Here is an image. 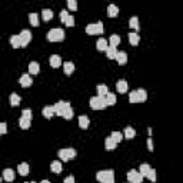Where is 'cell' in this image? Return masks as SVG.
Returning <instances> with one entry per match:
<instances>
[{
    "instance_id": "484cf974",
    "label": "cell",
    "mask_w": 183,
    "mask_h": 183,
    "mask_svg": "<svg viewBox=\"0 0 183 183\" xmlns=\"http://www.w3.org/2000/svg\"><path fill=\"white\" fill-rule=\"evenodd\" d=\"M119 14V7L115 6V4H110L107 7V16L109 17H116Z\"/></svg>"
},
{
    "instance_id": "4dcf8cb0",
    "label": "cell",
    "mask_w": 183,
    "mask_h": 183,
    "mask_svg": "<svg viewBox=\"0 0 183 183\" xmlns=\"http://www.w3.org/2000/svg\"><path fill=\"white\" fill-rule=\"evenodd\" d=\"M105 99H106V103H107V106H115L116 102H117V99H116V96L113 95V93H109V95H106Z\"/></svg>"
},
{
    "instance_id": "f546056e",
    "label": "cell",
    "mask_w": 183,
    "mask_h": 183,
    "mask_svg": "<svg viewBox=\"0 0 183 183\" xmlns=\"http://www.w3.org/2000/svg\"><path fill=\"white\" fill-rule=\"evenodd\" d=\"M129 26L132 27V29H135V30H137V32H139V29H140L139 19H137V17H136V16L130 17V20H129Z\"/></svg>"
},
{
    "instance_id": "7a4b0ae2",
    "label": "cell",
    "mask_w": 183,
    "mask_h": 183,
    "mask_svg": "<svg viewBox=\"0 0 183 183\" xmlns=\"http://www.w3.org/2000/svg\"><path fill=\"white\" fill-rule=\"evenodd\" d=\"M63 39H65V30H63V29L56 27V29L49 30V33H47V40L49 42H62Z\"/></svg>"
},
{
    "instance_id": "7dc6e473",
    "label": "cell",
    "mask_w": 183,
    "mask_h": 183,
    "mask_svg": "<svg viewBox=\"0 0 183 183\" xmlns=\"http://www.w3.org/2000/svg\"><path fill=\"white\" fill-rule=\"evenodd\" d=\"M65 183H75V177H73V176H67L65 179Z\"/></svg>"
},
{
    "instance_id": "681fc988",
    "label": "cell",
    "mask_w": 183,
    "mask_h": 183,
    "mask_svg": "<svg viewBox=\"0 0 183 183\" xmlns=\"http://www.w3.org/2000/svg\"><path fill=\"white\" fill-rule=\"evenodd\" d=\"M106 183H115V180H109V182H106Z\"/></svg>"
},
{
    "instance_id": "ab89813d",
    "label": "cell",
    "mask_w": 183,
    "mask_h": 183,
    "mask_svg": "<svg viewBox=\"0 0 183 183\" xmlns=\"http://www.w3.org/2000/svg\"><path fill=\"white\" fill-rule=\"evenodd\" d=\"M69 16H70V14H69L67 10H62L60 12V20H62V23H66V20L69 19Z\"/></svg>"
},
{
    "instance_id": "60d3db41",
    "label": "cell",
    "mask_w": 183,
    "mask_h": 183,
    "mask_svg": "<svg viewBox=\"0 0 183 183\" xmlns=\"http://www.w3.org/2000/svg\"><path fill=\"white\" fill-rule=\"evenodd\" d=\"M146 177H147L150 182H156V170H155V169H150L149 175H147Z\"/></svg>"
},
{
    "instance_id": "7c38bea8",
    "label": "cell",
    "mask_w": 183,
    "mask_h": 183,
    "mask_svg": "<svg viewBox=\"0 0 183 183\" xmlns=\"http://www.w3.org/2000/svg\"><path fill=\"white\" fill-rule=\"evenodd\" d=\"M116 89H117L119 93H126L127 89H129V85H127L126 80H119L117 83H116Z\"/></svg>"
},
{
    "instance_id": "83f0119b",
    "label": "cell",
    "mask_w": 183,
    "mask_h": 183,
    "mask_svg": "<svg viewBox=\"0 0 183 183\" xmlns=\"http://www.w3.org/2000/svg\"><path fill=\"white\" fill-rule=\"evenodd\" d=\"M89 123H90V120H89L87 116H80L79 117V126H80L82 129H87Z\"/></svg>"
},
{
    "instance_id": "d590c367",
    "label": "cell",
    "mask_w": 183,
    "mask_h": 183,
    "mask_svg": "<svg viewBox=\"0 0 183 183\" xmlns=\"http://www.w3.org/2000/svg\"><path fill=\"white\" fill-rule=\"evenodd\" d=\"M150 169H152V167H150L149 165H147V163H143V165H140V169H139V172L143 175V177H146V176H147V175H149Z\"/></svg>"
},
{
    "instance_id": "b9f144b4",
    "label": "cell",
    "mask_w": 183,
    "mask_h": 183,
    "mask_svg": "<svg viewBox=\"0 0 183 183\" xmlns=\"http://www.w3.org/2000/svg\"><path fill=\"white\" fill-rule=\"evenodd\" d=\"M67 7L70 10H76L77 9V3H76V0H67Z\"/></svg>"
},
{
    "instance_id": "d6986e66",
    "label": "cell",
    "mask_w": 183,
    "mask_h": 183,
    "mask_svg": "<svg viewBox=\"0 0 183 183\" xmlns=\"http://www.w3.org/2000/svg\"><path fill=\"white\" fill-rule=\"evenodd\" d=\"M117 49L113 47V46H109V49L106 50V56H107V59H110V60H113V59H116V56H117Z\"/></svg>"
},
{
    "instance_id": "ba28073f",
    "label": "cell",
    "mask_w": 183,
    "mask_h": 183,
    "mask_svg": "<svg viewBox=\"0 0 183 183\" xmlns=\"http://www.w3.org/2000/svg\"><path fill=\"white\" fill-rule=\"evenodd\" d=\"M19 36H20V40H22V47H26L27 44L30 43V40H32L30 30H22V33L19 34Z\"/></svg>"
},
{
    "instance_id": "f35d334b",
    "label": "cell",
    "mask_w": 183,
    "mask_h": 183,
    "mask_svg": "<svg viewBox=\"0 0 183 183\" xmlns=\"http://www.w3.org/2000/svg\"><path fill=\"white\" fill-rule=\"evenodd\" d=\"M129 102L130 103H139V99H137V92L133 90L129 93Z\"/></svg>"
},
{
    "instance_id": "c3c4849f",
    "label": "cell",
    "mask_w": 183,
    "mask_h": 183,
    "mask_svg": "<svg viewBox=\"0 0 183 183\" xmlns=\"http://www.w3.org/2000/svg\"><path fill=\"white\" fill-rule=\"evenodd\" d=\"M40 183H50V182H49V180H42Z\"/></svg>"
},
{
    "instance_id": "4316f807",
    "label": "cell",
    "mask_w": 183,
    "mask_h": 183,
    "mask_svg": "<svg viewBox=\"0 0 183 183\" xmlns=\"http://www.w3.org/2000/svg\"><path fill=\"white\" fill-rule=\"evenodd\" d=\"M20 100H22L20 96L16 95V93H12L10 97H9V102H10L12 106H19V105H20Z\"/></svg>"
},
{
    "instance_id": "2e32d148",
    "label": "cell",
    "mask_w": 183,
    "mask_h": 183,
    "mask_svg": "<svg viewBox=\"0 0 183 183\" xmlns=\"http://www.w3.org/2000/svg\"><path fill=\"white\" fill-rule=\"evenodd\" d=\"M63 72H65V75H72L73 72H75V65L72 63V62H66L63 63Z\"/></svg>"
},
{
    "instance_id": "836d02e7",
    "label": "cell",
    "mask_w": 183,
    "mask_h": 183,
    "mask_svg": "<svg viewBox=\"0 0 183 183\" xmlns=\"http://www.w3.org/2000/svg\"><path fill=\"white\" fill-rule=\"evenodd\" d=\"M29 20H30L32 26H34V27L39 26V16H37V13H30V14H29Z\"/></svg>"
},
{
    "instance_id": "d4e9b609",
    "label": "cell",
    "mask_w": 183,
    "mask_h": 183,
    "mask_svg": "<svg viewBox=\"0 0 183 183\" xmlns=\"http://www.w3.org/2000/svg\"><path fill=\"white\" fill-rule=\"evenodd\" d=\"M123 136H125L126 139H133L136 136V130L133 127H130V126H127L125 129V132H123Z\"/></svg>"
},
{
    "instance_id": "52a82bcc",
    "label": "cell",
    "mask_w": 183,
    "mask_h": 183,
    "mask_svg": "<svg viewBox=\"0 0 183 183\" xmlns=\"http://www.w3.org/2000/svg\"><path fill=\"white\" fill-rule=\"evenodd\" d=\"M54 113L57 116H63V113H65L66 109L70 107V103L69 102H65V100H59L57 103H54Z\"/></svg>"
},
{
    "instance_id": "6da1fadb",
    "label": "cell",
    "mask_w": 183,
    "mask_h": 183,
    "mask_svg": "<svg viewBox=\"0 0 183 183\" xmlns=\"http://www.w3.org/2000/svg\"><path fill=\"white\" fill-rule=\"evenodd\" d=\"M89 105H90L92 109H95V110H103V109L107 107L105 96H93L89 100Z\"/></svg>"
},
{
    "instance_id": "e0dca14e",
    "label": "cell",
    "mask_w": 183,
    "mask_h": 183,
    "mask_svg": "<svg viewBox=\"0 0 183 183\" xmlns=\"http://www.w3.org/2000/svg\"><path fill=\"white\" fill-rule=\"evenodd\" d=\"M116 146H117V143H116L112 137H107V139L105 140V147H106V150H109V152H110V150H115Z\"/></svg>"
},
{
    "instance_id": "603a6c76",
    "label": "cell",
    "mask_w": 183,
    "mask_h": 183,
    "mask_svg": "<svg viewBox=\"0 0 183 183\" xmlns=\"http://www.w3.org/2000/svg\"><path fill=\"white\" fill-rule=\"evenodd\" d=\"M42 17H43L44 22H49L53 19V12H52V9H43L42 10Z\"/></svg>"
},
{
    "instance_id": "74e56055",
    "label": "cell",
    "mask_w": 183,
    "mask_h": 183,
    "mask_svg": "<svg viewBox=\"0 0 183 183\" xmlns=\"http://www.w3.org/2000/svg\"><path fill=\"white\" fill-rule=\"evenodd\" d=\"M73 115H75V112H73V109H72V107H69V109H66V110H65V113H63V116H62V117H65L66 120H70V119L73 117Z\"/></svg>"
},
{
    "instance_id": "7402d4cb",
    "label": "cell",
    "mask_w": 183,
    "mask_h": 183,
    "mask_svg": "<svg viewBox=\"0 0 183 183\" xmlns=\"http://www.w3.org/2000/svg\"><path fill=\"white\" fill-rule=\"evenodd\" d=\"M62 169H63V166H62V163L59 162V160H54V162H52L50 170H52L53 173H60Z\"/></svg>"
},
{
    "instance_id": "1f68e13d",
    "label": "cell",
    "mask_w": 183,
    "mask_h": 183,
    "mask_svg": "<svg viewBox=\"0 0 183 183\" xmlns=\"http://www.w3.org/2000/svg\"><path fill=\"white\" fill-rule=\"evenodd\" d=\"M30 123H32V120H30V119H26V117H20V120H19L20 127H22V129H24V130L30 127Z\"/></svg>"
},
{
    "instance_id": "bcb514c9",
    "label": "cell",
    "mask_w": 183,
    "mask_h": 183,
    "mask_svg": "<svg viewBox=\"0 0 183 183\" xmlns=\"http://www.w3.org/2000/svg\"><path fill=\"white\" fill-rule=\"evenodd\" d=\"M147 149H149V152H153V140H152V137H149L147 139Z\"/></svg>"
},
{
    "instance_id": "44dd1931",
    "label": "cell",
    "mask_w": 183,
    "mask_h": 183,
    "mask_svg": "<svg viewBox=\"0 0 183 183\" xmlns=\"http://www.w3.org/2000/svg\"><path fill=\"white\" fill-rule=\"evenodd\" d=\"M10 44L13 49H19L22 47V40H20V36H12L10 37Z\"/></svg>"
},
{
    "instance_id": "9a60e30c",
    "label": "cell",
    "mask_w": 183,
    "mask_h": 183,
    "mask_svg": "<svg viewBox=\"0 0 183 183\" xmlns=\"http://www.w3.org/2000/svg\"><path fill=\"white\" fill-rule=\"evenodd\" d=\"M40 72V66H39L37 62H30L29 63V73L30 75H37Z\"/></svg>"
},
{
    "instance_id": "3957f363",
    "label": "cell",
    "mask_w": 183,
    "mask_h": 183,
    "mask_svg": "<svg viewBox=\"0 0 183 183\" xmlns=\"http://www.w3.org/2000/svg\"><path fill=\"white\" fill-rule=\"evenodd\" d=\"M105 32V27H103L102 22H97V23H90L86 26V33L93 36V34H102Z\"/></svg>"
},
{
    "instance_id": "4fadbf2b",
    "label": "cell",
    "mask_w": 183,
    "mask_h": 183,
    "mask_svg": "<svg viewBox=\"0 0 183 183\" xmlns=\"http://www.w3.org/2000/svg\"><path fill=\"white\" fill-rule=\"evenodd\" d=\"M42 115H43L46 119H52L53 117V115H56V113H54V107L53 106H46V107H43Z\"/></svg>"
},
{
    "instance_id": "ee69618b",
    "label": "cell",
    "mask_w": 183,
    "mask_h": 183,
    "mask_svg": "<svg viewBox=\"0 0 183 183\" xmlns=\"http://www.w3.org/2000/svg\"><path fill=\"white\" fill-rule=\"evenodd\" d=\"M66 26H67V27H73V26H75V17H73V16H72V14H70V16H69V19H67V20H66Z\"/></svg>"
},
{
    "instance_id": "5b68a950",
    "label": "cell",
    "mask_w": 183,
    "mask_h": 183,
    "mask_svg": "<svg viewBox=\"0 0 183 183\" xmlns=\"http://www.w3.org/2000/svg\"><path fill=\"white\" fill-rule=\"evenodd\" d=\"M59 157L62 160H65V162H69V160L75 159L76 157V150L73 147H66V149H62L59 152Z\"/></svg>"
},
{
    "instance_id": "ffe728a7",
    "label": "cell",
    "mask_w": 183,
    "mask_h": 183,
    "mask_svg": "<svg viewBox=\"0 0 183 183\" xmlns=\"http://www.w3.org/2000/svg\"><path fill=\"white\" fill-rule=\"evenodd\" d=\"M17 172L20 173L22 176H27V175H29V165H27V163H20V165L17 166Z\"/></svg>"
},
{
    "instance_id": "ac0fdd59",
    "label": "cell",
    "mask_w": 183,
    "mask_h": 183,
    "mask_svg": "<svg viewBox=\"0 0 183 183\" xmlns=\"http://www.w3.org/2000/svg\"><path fill=\"white\" fill-rule=\"evenodd\" d=\"M116 62H117L119 65H126V62H127V54H126V52H119L117 56H116Z\"/></svg>"
},
{
    "instance_id": "7bdbcfd3",
    "label": "cell",
    "mask_w": 183,
    "mask_h": 183,
    "mask_svg": "<svg viewBox=\"0 0 183 183\" xmlns=\"http://www.w3.org/2000/svg\"><path fill=\"white\" fill-rule=\"evenodd\" d=\"M22 117H26V119H30L32 120V110L30 109H24L22 112Z\"/></svg>"
},
{
    "instance_id": "f6af8a7d",
    "label": "cell",
    "mask_w": 183,
    "mask_h": 183,
    "mask_svg": "<svg viewBox=\"0 0 183 183\" xmlns=\"http://www.w3.org/2000/svg\"><path fill=\"white\" fill-rule=\"evenodd\" d=\"M6 132H7V125L3 122L0 125V133H2V135H6Z\"/></svg>"
},
{
    "instance_id": "8fae6325",
    "label": "cell",
    "mask_w": 183,
    "mask_h": 183,
    "mask_svg": "<svg viewBox=\"0 0 183 183\" xmlns=\"http://www.w3.org/2000/svg\"><path fill=\"white\" fill-rule=\"evenodd\" d=\"M14 177H16V173L13 169H4L3 170V179L7 182H13Z\"/></svg>"
},
{
    "instance_id": "f907efd6",
    "label": "cell",
    "mask_w": 183,
    "mask_h": 183,
    "mask_svg": "<svg viewBox=\"0 0 183 183\" xmlns=\"http://www.w3.org/2000/svg\"><path fill=\"white\" fill-rule=\"evenodd\" d=\"M30 183H34V182H30Z\"/></svg>"
},
{
    "instance_id": "9c48e42d",
    "label": "cell",
    "mask_w": 183,
    "mask_h": 183,
    "mask_svg": "<svg viewBox=\"0 0 183 183\" xmlns=\"http://www.w3.org/2000/svg\"><path fill=\"white\" fill-rule=\"evenodd\" d=\"M19 83H20L22 87H30L32 83H33V80H32L30 75H26V73H24V75L20 76V79H19Z\"/></svg>"
},
{
    "instance_id": "e575fe53",
    "label": "cell",
    "mask_w": 183,
    "mask_h": 183,
    "mask_svg": "<svg viewBox=\"0 0 183 183\" xmlns=\"http://www.w3.org/2000/svg\"><path fill=\"white\" fill-rule=\"evenodd\" d=\"M110 137H112V139L115 140L116 143H120V142L123 140V137H125V136H123V133H122V132H112Z\"/></svg>"
},
{
    "instance_id": "8992f818",
    "label": "cell",
    "mask_w": 183,
    "mask_h": 183,
    "mask_svg": "<svg viewBox=\"0 0 183 183\" xmlns=\"http://www.w3.org/2000/svg\"><path fill=\"white\" fill-rule=\"evenodd\" d=\"M127 182L129 183H142L143 182V175L137 170L132 169L127 173Z\"/></svg>"
},
{
    "instance_id": "d6a6232c",
    "label": "cell",
    "mask_w": 183,
    "mask_h": 183,
    "mask_svg": "<svg viewBox=\"0 0 183 183\" xmlns=\"http://www.w3.org/2000/svg\"><path fill=\"white\" fill-rule=\"evenodd\" d=\"M137 99H139V103H143L147 99V93H146L145 89H137Z\"/></svg>"
},
{
    "instance_id": "5bb4252c",
    "label": "cell",
    "mask_w": 183,
    "mask_h": 183,
    "mask_svg": "<svg viewBox=\"0 0 183 183\" xmlns=\"http://www.w3.org/2000/svg\"><path fill=\"white\" fill-rule=\"evenodd\" d=\"M50 66L52 67H59V66H62V57L59 54H52L50 56Z\"/></svg>"
},
{
    "instance_id": "277c9868",
    "label": "cell",
    "mask_w": 183,
    "mask_h": 183,
    "mask_svg": "<svg viewBox=\"0 0 183 183\" xmlns=\"http://www.w3.org/2000/svg\"><path fill=\"white\" fill-rule=\"evenodd\" d=\"M96 179L100 183H106L109 180H115V173L113 170L107 169V170H100V172L96 173Z\"/></svg>"
},
{
    "instance_id": "f1b7e54d",
    "label": "cell",
    "mask_w": 183,
    "mask_h": 183,
    "mask_svg": "<svg viewBox=\"0 0 183 183\" xmlns=\"http://www.w3.org/2000/svg\"><path fill=\"white\" fill-rule=\"evenodd\" d=\"M120 36L119 34H112L110 36V39H109V42H110V46H113V47H117L119 44H120Z\"/></svg>"
},
{
    "instance_id": "8d00e7d4",
    "label": "cell",
    "mask_w": 183,
    "mask_h": 183,
    "mask_svg": "<svg viewBox=\"0 0 183 183\" xmlns=\"http://www.w3.org/2000/svg\"><path fill=\"white\" fill-rule=\"evenodd\" d=\"M97 93L99 96H106L109 95V87L106 85H99L97 86Z\"/></svg>"
},
{
    "instance_id": "cb8c5ba5",
    "label": "cell",
    "mask_w": 183,
    "mask_h": 183,
    "mask_svg": "<svg viewBox=\"0 0 183 183\" xmlns=\"http://www.w3.org/2000/svg\"><path fill=\"white\" fill-rule=\"evenodd\" d=\"M140 42V36L137 33H129V43L132 46H137Z\"/></svg>"
},
{
    "instance_id": "30bf717a",
    "label": "cell",
    "mask_w": 183,
    "mask_h": 183,
    "mask_svg": "<svg viewBox=\"0 0 183 183\" xmlns=\"http://www.w3.org/2000/svg\"><path fill=\"white\" fill-rule=\"evenodd\" d=\"M96 47H97V50H100V52H106L109 49L107 40H106L105 37H100L97 42H96Z\"/></svg>"
}]
</instances>
